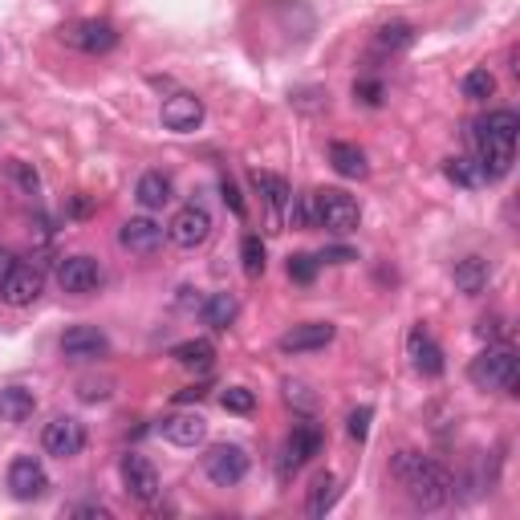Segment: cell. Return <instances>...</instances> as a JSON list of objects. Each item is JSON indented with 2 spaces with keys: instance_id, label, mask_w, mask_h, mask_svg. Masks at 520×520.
I'll return each mask as SVG.
<instances>
[{
  "instance_id": "cell-1",
  "label": "cell",
  "mask_w": 520,
  "mask_h": 520,
  "mask_svg": "<svg viewBox=\"0 0 520 520\" xmlns=\"http://www.w3.org/2000/svg\"><path fill=\"white\" fill-rule=\"evenodd\" d=\"M390 476L407 488V496L419 508H443L451 500V492H455L451 472L443 464L427 460V455H419V451H399L395 460H390Z\"/></svg>"
},
{
  "instance_id": "cell-2",
  "label": "cell",
  "mask_w": 520,
  "mask_h": 520,
  "mask_svg": "<svg viewBox=\"0 0 520 520\" xmlns=\"http://www.w3.org/2000/svg\"><path fill=\"white\" fill-rule=\"evenodd\" d=\"M468 378H472L480 390H504V395H516L520 366H516L512 346H492V342H488V350L472 358Z\"/></svg>"
},
{
  "instance_id": "cell-3",
  "label": "cell",
  "mask_w": 520,
  "mask_h": 520,
  "mask_svg": "<svg viewBox=\"0 0 520 520\" xmlns=\"http://www.w3.org/2000/svg\"><path fill=\"white\" fill-rule=\"evenodd\" d=\"M313 212H317V228L334 232V236H350L362 224V208L354 195H346L342 187H325L313 191Z\"/></svg>"
},
{
  "instance_id": "cell-4",
  "label": "cell",
  "mask_w": 520,
  "mask_h": 520,
  "mask_svg": "<svg viewBox=\"0 0 520 520\" xmlns=\"http://www.w3.org/2000/svg\"><path fill=\"white\" fill-rule=\"evenodd\" d=\"M61 41L70 45V49H78V53L98 57V53H110V49L118 45V29H114L110 21L90 17V21H74V25H65V29H61Z\"/></svg>"
},
{
  "instance_id": "cell-5",
  "label": "cell",
  "mask_w": 520,
  "mask_h": 520,
  "mask_svg": "<svg viewBox=\"0 0 520 520\" xmlns=\"http://www.w3.org/2000/svg\"><path fill=\"white\" fill-rule=\"evenodd\" d=\"M204 472L216 488H236L244 476H248V455L244 447L236 443H216L208 455H204Z\"/></svg>"
},
{
  "instance_id": "cell-6",
  "label": "cell",
  "mask_w": 520,
  "mask_h": 520,
  "mask_svg": "<svg viewBox=\"0 0 520 520\" xmlns=\"http://www.w3.org/2000/svg\"><path fill=\"white\" fill-rule=\"evenodd\" d=\"M208 236H212V216H208L204 204L179 208V212L171 216V224H167V240L179 244V248H200Z\"/></svg>"
},
{
  "instance_id": "cell-7",
  "label": "cell",
  "mask_w": 520,
  "mask_h": 520,
  "mask_svg": "<svg viewBox=\"0 0 520 520\" xmlns=\"http://www.w3.org/2000/svg\"><path fill=\"white\" fill-rule=\"evenodd\" d=\"M41 447L57 460H74V455L86 447V427L74 415H57L53 423H45L41 431Z\"/></svg>"
},
{
  "instance_id": "cell-8",
  "label": "cell",
  "mask_w": 520,
  "mask_h": 520,
  "mask_svg": "<svg viewBox=\"0 0 520 520\" xmlns=\"http://www.w3.org/2000/svg\"><path fill=\"white\" fill-rule=\"evenodd\" d=\"M122 484H126V492L135 496L139 504H155V496H159V472H155V464L147 460V455H139V451H126L122 455Z\"/></svg>"
},
{
  "instance_id": "cell-9",
  "label": "cell",
  "mask_w": 520,
  "mask_h": 520,
  "mask_svg": "<svg viewBox=\"0 0 520 520\" xmlns=\"http://www.w3.org/2000/svg\"><path fill=\"white\" fill-rule=\"evenodd\" d=\"M9 492L17 500H41L49 492V472L37 455H17L9 464Z\"/></svg>"
},
{
  "instance_id": "cell-10",
  "label": "cell",
  "mask_w": 520,
  "mask_h": 520,
  "mask_svg": "<svg viewBox=\"0 0 520 520\" xmlns=\"http://www.w3.org/2000/svg\"><path fill=\"white\" fill-rule=\"evenodd\" d=\"M321 431L313 427V423H301V427H293V435L285 439V447H281V476L289 480L293 472H301L313 455L321 451Z\"/></svg>"
},
{
  "instance_id": "cell-11",
  "label": "cell",
  "mask_w": 520,
  "mask_h": 520,
  "mask_svg": "<svg viewBox=\"0 0 520 520\" xmlns=\"http://www.w3.org/2000/svg\"><path fill=\"white\" fill-rule=\"evenodd\" d=\"M61 354L70 362H98L110 354V338L94 325H74V330L61 334Z\"/></svg>"
},
{
  "instance_id": "cell-12",
  "label": "cell",
  "mask_w": 520,
  "mask_h": 520,
  "mask_svg": "<svg viewBox=\"0 0 520 520\" xmlns=\"http://www.w3.org/2000/svg\"><path fill=\"white\" fill-rule=\"evenodd\" d=\"M57 285L65 293H94L102 285V265L94 256H65L57 265Z\"/></svg>"
},
{
  "instance_id": "cell-13",
  "label": "cell",
  "mask_w": 520,
  "mask_h": 520,
  "mask_svg": "<svg viewBox=\"0 0 520 520\" xmlns=\"http://www.w3.org/2000/svg\"><path fill=\"white\" fill-rule=\"evenodd\" d=\"M163 240H167V228H163V224H155L151 216H135V220H126V224H122V232H118V244H122L126 252H135V256H151V252H159V248H163Z\"/></svg>"
},
{
  "instance_id": "cell-14",
  "label": "cell",
  "mask_w": 520,
  "mask_h": 520,
  "mask_svg": "<svg viewBox=\"0 0 520 520\" xmlns=\"http://www.w3.org/2000/svg\"><path fill=\"white\" fill-rule=\"evenodd\" d=\"M334 325L330 321H305V325H293V330L277 342L285 354H313V350H325L334 342Z\"/></svg>"
},
{
  "instance_id": "cell-15",
  "label": "cell",
  "mask_w": 520,
  "mask_h": 520,
  "mask_svg": "<svg viewBox=\"0 0 520 520\" xmlns=\"http://www.w3.org/2000/svg\"><path fill=\"white\" fill-rule=\"evenodd\" d=\"M45 289V273L33 269V265H13V273L0 281V297H5L9 305H33Z\"/></svg>"
},
{
  "instance_id": "cell-16",
  "label": "cell",
  "mask_w": 520,
  "mask_h": 520,
  "mask_svg": "<svg viewBox=\"0 0 520 520\" xmlns=\"http://www.w3.org/2000/svg\"><path fill=\"white\" fill-rule=\"evenodd\" d=\"M159 118H163L167 130H175V135H187V130H195V126L204 122V102L195 98V94H171L163 102Z\"/></svg>"
},
{
  "instance_id": "cell-17",
  "label": "cell",
  "mask_w": 520,
  "mask_h": 520,
  "mask_svg": "<svg viewBox=\"0 0 520 520\" xmlns=\"http://www.w3.org/2000/svg\"><path fill=\"white\" fill-rule=\"evenodd\" d=\"M476 143H480V171L484 179H504L512 171V159H516V143L512 139H496V135H480L476 130Z\"/></svg>"
},
{
  "instance_id": "cell-18",
  "label": "cell",
  "mask_w": 520,
  "mask_h": 520,
  "mask_svg": "<svg viewBox=\"0 0 520 520\" xmlns=\"http://www.w3.org/2000/svg\"><path fill=\"white\" fill-rule=\"evenodd\" d=\"M252 183H256V191L265 195V208H269V228L273 232H281V224H285V208H289V195H293V187L281 179V175H273V171H252Z\"/></svg>"
},
{
  "instance_id": "cell-19",
  "label": "cell",
  "mask_w": 520,
  "mask_h": 520,
  "mask_svg": "<svg viewBox=\"0 0 520 520\" xmlns=\"http://www.w3.org/2000/svg\"><path fill=\"white\" fill-rule=\"evenodd\" d=\"M407 358H411V366L423 378H439L443 374V350H439V342L423 330V325H415L411 338H407Z\"/></svg>"
},
{
  "instance_id": "cell-20",
  "label": "cell",
  "mask_w": 520,
  "mask_h": 520,
  "mask_svg": "<svg viewBox=\"0 0 520 520\" xmlns=\"http://www.w3.org/2000/svg\"><path fill=\"white\" fill-rule=\"evenodd\" d=\"M159 431H163V439L175 443V447H195V443H204L208 423H204V415H195V411H175V415H167V419L159 423Z\"/></svg>"
},
{
  "instance_id": "cell-21",
  "label": "cell",
  "mask_w": 520,
  "mask_h": 520,
  "mask_svg": "<svg viewBox=\"0 0 520 520\" xmlns=\"http://www.w3.org/2000/svg\"><path fill=\"white\" fill-rule=\"evenodd\" d=\"M451 277H455V289H460L464 297H480L488 289L492 269H488L484 256H464V260H455V273Z\"/></svg>"
},
{
  "instance_id": "cell-22",
  "label": "cell",
  "mask_w": 520,
  "mask_h": 520,
  "mask_svg": "<svg viewBox=\"0 0 520 520\" xmlns=\"http://www.w3.org/2000/svg\"><path fill=\"white\" fill-rule=\"evenodd\" d=\"M33 411H37L33 390H25V386H5V390H0V419H5V423H25V419H33Z\"/></svg>"
},
{
  "instance_id": "cell-23",
  "label": "cell",
  "mask_w": 520,
  "mask_h": 520,
  "mask_svg": "<svg viewBox=\"0 0 520 520\" xmlns=\"http://www.w3.org/2000/svg\"><path fill=\"white\" fill-rule=\"evenodd\" d=\"M135 200L147 208V212H163L171 204V179L163 171H147L135 187Z\"/></svg>"
},
{
  "instance_id": "cell-24",
  "label": "cell",
  "mask_w": 520,
  "mask_h": 520,
  "mask_svg": "<svg viewBox=\"0 0 520 520\" xmlns=\"http://www.w3.org/2000/svg\"><path fill=\"white\" fill-rule=\"evenodd\" d=\"M171 358L183 366V370H212V362H216V346L208 342V338H187V342H179L175 350H171Z\"/></svg>"
},
{
  "instance_id": "cell-25",
  "label": "cell",
  "mask_w": 520,
  "mask_h": 520,
  "mask_svg": "<svg viewBox=\"0 0 520 520\" xmlns=\"http://www.w3.org/2000/svg\"><path fill=\"white\" fill-rule=\"evenodd\" d=\"M236 313H240V301L232 293H212L200 305V317H204V325H212V330H228V325L236 321Z\"/></svg>"
},
{
  "instance_id": "cell-26",
  "label": "cell",
  "mask_w": 520,
  "mask_h": 520,
  "mask_svg": "<svg viewBox=\"0 0 520 520\" xmlns=\"http://www.w3.org/2000/svg\"><path fill=\"white\" fill-rule=\"evenodd\" d=\"M330 167L342 175V179H362L370 167H366V155L354 147V143H330Z\"/></svg>"
},
{
  "instance_id": "cell-27",
  "label": "cell",
  "mask_w": 520,
  "mask_h": 520,
  "mask_svg": "<svg viewBox=\"0 0 520 520\" xmlns=\"http://www.w3.org/2000/svg\"><path fill=\"white\" fill-rule=\"evenodd\" d=\"M338 476H330V472H325V476H317L313 480V488H309V500H305V512L309 516H325V512H330L334 504H338Z\"/></svg>"
},
{
  "instance_id": "cell-28",
  "label": "cell",
  "mask_w": 520,
  "mask_h": 520,
  "mask_svg": "<svg viewBox=\"0 0 520 520\" xmlns=\"http://www.w3.org/2000/svg\"><path fill=\"white\" fill-rule=\"evenodd\" d=\"M476 130H480V135H496V139H512V143H516V135H520V118H516L512 110H492Z\"/></svg>"
},
{
  "instance_id": "cell-29",
  "label": "cell",
  "mask_w": 520,
  "mask_h": 520,
  "mask_svg": "<svg viewBox=\"0 0 520 520\" xmlns=\"http://www.w3.org/2000/svg\"><path fill=\"white\" fill-rule=\"evenodd\" d=\"M240 260H244V273L256 281V277H265V265H269V260H265V240H260V236H244L240 240Z\"/></svg>"
},
{
  "instance_id": "cell-30",
  "label": "cell",
  "mask_w": 520,
  "mask_h": 520,
  "mask_svg": "<svg viewBox=\"0 0 520 520\" xmlns=\"http://www.w3.org/2000/svg\"><path fill=\"white\" fill-rule=\"evenodd\" d=\"M415 41V29L407 25V21H395V25H382L378 29V37H374V45L382 49V53H399V49H407Z\"/></svg>"
},
{
  "instance_id": "cell-31",
  "label": "cell",
  "mask_w": 520,
  "mask_h": 520,
  "mask_svg": "<svg viewBox=\"0 0 520 520\" xmlns=\"http://www.w3.org/2000/svg\"><path fill=\"white\" fill-rule=\"evenodd\" d=\"M447 179H451V183H460V187H480V183H484V171H480L476 159L455 155V159H447Z\"/></svg>"
},
{
  "instance_id": "cell-32",
  "label": "cell",
  "mask_w": 520,
  "mask_h": 520,
  "mask_svg": "<svg viewBox=\"0 0 520 520\" xmlns=\"http://www.w3.org/2000/svg\"><path fill=\"white\" fill-rule=\"evenodd\" d=\"M285 224H293V228H317L313 195H289V208H285Z\"/></svg>"
},
{
  "instance_id": "cell-33",
  "label": "cell",
  "mask_w": 520,
  "mask_h": 520,
  "mask_svg": "<svg viewBox=\"0 0 520 520\" xmlns=\"http://www.w3.org/2000/svg\"><path fill=\"white\" fill-rule=\"evenodd\" d=\"M492 94H496V74L484 70V65L464 78V98H468V102H484V98H492Z\"/></svg>"
},
{
  "instance_id": "cell-34",
  "label": "cell",
  "mask_w": 520,
  "mask_h": 520,
  "mask_svg": "<svg viewBox=\"0 0 520 520\" xmlns=\"http://www.w3.org/2000/svg\"><path fill=\"white\" fill-rule=\"evenodd\" d=\"M220 403H224V411H232V415H248L252 407H256V395L248 386H228L224 395H220Z\"/></svg>"
},
{
  "instance_id": "cell-35",
  "label": "cell",
  "mask_w": 520,
  "mask_h": 520,
  "mask_svg": "<svg viewBox=\"0 0 520 520\" xmlns=\"http://www.w3.org/2000/svg\"><path fill=\"white\" fill-rule=\"evenodd\" d=\"M317 265H321L317 256H309V252H297V256H289V277H293L297 285H313V277H317Z\"/></svg>"
},
{
  "instance_id": "cell-36",
  "label": "cell",
  "mask_w": 520,
  "mask_h": 520,
  "mask_svg": "<svg viewBox=\"0 0 520 520\" xmlns=\"http://www.w3.org/2000/svg\"><path fill=\"white\" fill-rule=\"evenodd\" d=\"M285 399H289V407H297V411H313V407H317V395H313L305 382H285Z\"/></svg>"
},
{
  "instance_id": "cell-37",
  "label": "cell",
  "mask_w": 520,
  "mask_h": 520,
  "mask_svg": "<svg viewBox=\"0 0 520 520\" xmlns=\"http://www.w3.org/2000/svg\"><path fill=\"white\" fill-rule=\"evenodd\" d=\"M370 419H374V411H370V407H358V411H350V419H346V431H350V439L366 443V435H370Z\"/></svg>"
},
{
  "instance_id": "cell-38",
  "label": "cell",
  "mask_w": 520,
  "mask_h": 520,
  "mask_svg": "<svg viewBox=\"0 0 520 520\" xmlns=\"http://www.w3.org/2000/svg\"><path fill=\"white\" fill-rule=\"evenodd\" d=\"M78 395H82L86 403H98V399H106V395H110V378H86Z\"/></svg>"
},
{
  "instance_id": "cell-39",
  "label": "cell",
  "mask_w": 520,
  "mask_h": 520,
  "mask_svg": "<svg viewBox=\"0 0 520 520\" xmlns=\"http://www.w3.org/2000/svg\"><path fill=\"white\" fill-rule=\"evenodd\" d=\"M354 94H358L362 102H370V106H378V102H382V82H374V78H362V82L354 86Z\"/></svg>"
},
{
  "instance_id": "cell-40",
  "label": "cell",
  "mask_w": 520,
  "mask_h": 520,
  "mask_svg": "<svg viewBox=\"0 0 520 520\" xmlns=\"http://www.w3.org/2000/svg\"><path fill=\"white\" fill-rule=\"evenodd\" d=\"M476 334H480L484 342H496V338H504V321H500V317H484Z\"/></svg>"
},
{
  "instance_id": "cell-41",
  "label": "cell",
  "mask_w": 520,
  "mask_h": 520,
  "mask_svg": "<svg viewBox=\"0 0 520 520\" xmlns=\"http://www.w3.org/2000/svg\"><path fill=\"white\" fill-rule=\"evenodd\" d=\"M220 187H224V204H228V208H232L236 216H244V200H240V191H236V183H232V179H224Z\"/></svg>"
},
{
  "instance_id": "cell-42",
  "label": "cell",
  "mask_w": 520,
  "mask_h": 520,
  "mask_svg": "<svg viewBox=\"0 0 520 520\" xmlns=\"http://www.w3.org/2000/svg\"><path fill=\"white\" fill-rule=\"evenodd\" d=\"M317 260H330V265H346V260H354V252H350V248H325Z\"/></svg>"
},
{
  "instance_id": "cell-43",
  "label": "cell",
  "mask_w": 520,
  "mask_h": 520,
  "mask_svg": "<svg viewBox=\"0 0 520 520\" xmlns=\"http://www.w3.org/2000/svg\"><path fill=\"white\" fill-rule=\"evenodd\" d=\"M74 516H98V520H110V508H106V504H78Z\"/></svg>"
},
{
  "instance_id": "cell-44",
  "label": "cell",
  "mask_w": 520,
  "mask_h": 520,
  "mask_svg": "<svg viewBox=\"0 0 520 520\" xmlns=\"http://www.w3.org/2000/svg\"><path fill=\"white\" fill-rule=\"evenodd\" d=\"M200 399H204V386H187L175 395V403H200Z\"/></svg>"
},
{
  "instance_id": "cell-45",
  "label": "cell",
  "mask_w": 520,
  "mask_h": 520,
  "mask_svg": "<svg viewBox=\"0 0 520 520\" xmlns=\"http://www.w3.org/2000/svg\"><path fill=\"white\" fill-rule=\"evenodd\" d=\"M13 265H17V260H13V252H5V248H0V281H5V277L13 273Z\"/></svg>"
},
{
  "instance_id": "cell-46",
  "label": "cell",
  "mask_w": 520,
  "mask_h": 520,
  "mask_svg": "<svg viewBox=\"0 0 520 520\" xmlns=\"http://www.w3.org/2000/svg\"><path fill=\"white\" fill-rule=\"evenodd\" d=\"M74 216H90V200H74Z\"/></svg>"
}]
</instances>
